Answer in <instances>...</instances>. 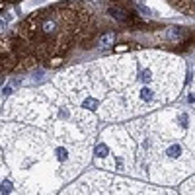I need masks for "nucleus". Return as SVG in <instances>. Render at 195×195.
Returning <instances> with one entry per match:
<instances>
[{"label":"nucleus","instance_id":"obj_1","mask_svg":"<svg viewBox=\"0 0 195 195\" xmlns=\"http://www.w3.org/2000/svg\"><path fill=\"white\" fill-rule=\"evenodd\" d=\"M185 35H187V30H185V27H170L168 33H166V37L172 39V41H182Z\"/></svg>","mask_w":195,"mask_h":195},{"label":"nucleus","instance_id":"obj_2","mask_svg":"<svg viewBox=\"0 0 195 195\" xmlns=\"http://www.w3.org/2000/svg\"><path fill=\"white\" fill-rule=\"evenodd\" d=\"M115 39H117L115 31H107V33H104L102 37H100V47H102V49H109V47H113Z\"/></svg>","mask_w":195,"mask_h":195},{"label":"nucleus","instance_id":"obj_3","mask_svg":"<svg viewBox=\"0 0 195 195\" xmlns=\"http://www.w3.org/2000/svg\"><path fill=\"white\" fill-rule=\"evenodd\" d=\"M55 156H57V160H59V162H67L70 158V152H68L67 146H57L55 148Z\"/></svg>","mask_w":195,"mask_h":195},{"label":"nucleus","instance_id":"obj_4","mask_svg":"<svg viewBox=\"0 0 195 195\" xmlns=\"http://www.w3.org/2000/svg\"><path fill=\"white\" fill-rule=\"evenodd\" d=\"M179 154H182V146L179 144H170L166 148V156L168 158H179Z\"/></svg>","mask_w":195,"mask_h":195},{"label":"nucleus","instance_id":"obj_5","mask_svg":"<svg viewBox=\"0 0 195 195\" xmlns=\"http://www.w3.org/2000/svg\"><path fill=\"white\" fill-rule=\"evenodd\" d=\"M98 105H100V102H98V100H94V98H86L82 102L84 109H98Z\"/></svg>","mask_w":195,"mask_h":195},{"label":"nucleus","instance_id":"obj_6","mask_svg":"<svg viewBox=\"0 0 195 195\" xmlns=\"http://www.w3.org/2000/svg\"><path fill=\"white\" fill-rule=\"evenodd\" d=\"M141 100H142V102H152V100H154V92L148 90V88H142L141 90Z\"/></svg>","mask_w":195,"mask_h":195},{"label":"nucleus","instance_id":"obj_7","mask_svg":"<svg viewBox=\"0 0 195 195\" xmlns=\"http://www.w3.org/2000/svg\"><path fill=\"white\" fill-rule=\"evenodd\" d=\"M107 152H109L107 144H98V146H96V156H98V158H104V156H107Z\"/></svg>","mask_w":195,"mask_h":195},{"label":"nucleus","instance_id":"obj_8","mask_svg":"<svg viewBox=\"0 0 195 195\" xmlns=\"http://www.w3.org/2000/svg\"><path fill=\"white\" fill-rule=\"evenodd\" d=\"M12 191V183L10 182H4L2 183V193H10Z\"/></svg>","mask_w":195,"mask_h":195},{"label":"nucleus","instance_id":"obj_9","mask_svg":"<svg viewBox=\"0 0 195 195\" xmlns=\"http://www.w3.org/2000/svg\"><path fill=\"white\" fill-rule=\"evenodd\" d=\"M179 121H182L183 127H187V123H189V117H187L185 113H179Z\"/></svg>","mask_w":195,"mask_h":195},{"label":"nucleus","instance_id":"obj_10","mask_svg":"<svg viewBox=\"0 0 195 195\" xmlns=\"http://www.w3.org/2000/svg\"><path fill=\"white\" fill-rule=\"evenodd\" d=\"M4 94H12V86H4Z\"/></svg>","mask_w":195,"mask_h":195}]
</instances>
